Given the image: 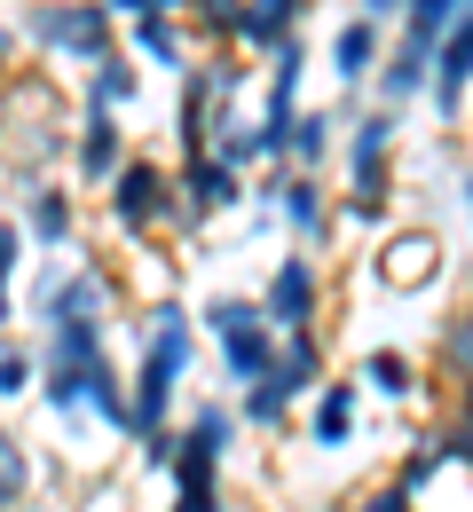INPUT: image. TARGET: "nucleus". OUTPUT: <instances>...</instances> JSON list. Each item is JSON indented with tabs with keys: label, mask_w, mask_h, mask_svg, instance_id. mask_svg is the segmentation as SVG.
<instances>
[{
	"label": "nucleus",
	"mask_w": 473,
	"mask_h": 512,
	"mask_svg": "<svg viewBox=\"0 0 473 512\" xmlns=\"http://www.w3.org/2000/svg\"><path fill=\"white\" fill-rule=\"evenodd\" d=\"M355 16H371L379 32H395V24L410 16V0H355Z\"/></svg>",
	"instance_id": "32"
},
{
	"label": "nucleus",
	"mask_w": 473,
	"mask_h": 512,
	"mask_svg": "<svg viewBox=\"0 0 473 512\" xmlns=\"http://www.w3.org/2000/svg\"><path fill=\"white\" fill-rule=\"evenodd\" d=\"M103 213H111V229H119V237L182 229V166H166V158L135 150V158L119 166V182L103 190Z\"/></svg>",
	"instance_id": "4"
},
{
	"label": "nucleus",
	"mask_w": 473,
	"mask_h": 512,
	"mask_svg": "<svg viewBox=\"0 0 473 512\" xmlns=\"http://www.w3.org/2000/svg\"><path fill=\"white\" fill-rule=\"evenodd\" d=\"M198 331L213 339V363H221V379L237 386V394L261 386L276 371V355H284V339H276L269 316H261V292H205Z\"/></svg>",
	"instance_id": "2"
},
{
	"label": "nucleus",
	"mask_w": 473,
	"mask_h": 512,
	"mask_svg": "<svg viewBox=\"0 0 473 512\" xmlns=\"http://www.w3.org/2000/svg\"><path fill=\"white\" fill-rule=\"evenodd\" d=\"M237 205H253V182H245L237 166H221V158L182 166V237H198L205 221H221V213H237Z\"/></svg>",
	"instance_id": "12"
},
{
	"label": "nucleus",
	"mask_w": 473,
	"mask_h": 512,
	"mask_svg": "<svg viewBox=\"0 0 473 512\" xmlns=\"http://www.w3.org/2000/svg\"><path fill=\"white\" fill-rule=\"evenodd\" d=\"M324 308H332V268L316 253H284L269 276H261V316H269L276 339L324 331Z\"/></svg>",
	"instance_id": "6"
},
{
	"label": "nucleus",
	"mask_w": 473,
	"mask_h": 512,
	"mask_svg": "<svg viewBox=\"0 0 473 512\" xmlns=\"http://www.w3.org/2000/svg\"><path fill=\"white\" fill-rule=\"evenodd\" d=\"M466 127H473V111H466Z\"/></svg>",
	"instance_id": "35"
},
{
	"label": "nucleus",
	"mask_w": 473,
	"mask_h": 512,
	"mask_svg": "<svg viewBox=\"0 0 473 512\" xmlns=\"http://www.w3.org/2000/svg\"><path fill=\"white\" fill-rule=\"evenodd\" d=\"M16 394H40V347L0 339V402H16Z\"/></svg>",
	"instance_id": "26"
},
{
	"label": "nucleus",
	"mask_w": 473,
	"mask_h": 512,
	"mask_svg": "<svg viewBox=\"0 0 473 512\" xmlns=\"http://www.w3.org/2000/svg\"><path fill=\"white\" fill-rule=\"evenodd\" d=\"M442 237L434 229H387L379 237V253H371V276H379V292H426L434 276H442Z\"/></svg>",
	"instance_id": "9"
},
{
	"label": "nucleus",
	"mask_w": 473,
	"mask_h": 512,
	"mask_svg": "<svg viewBox=\"0 0 473 512\" xmlns=\"http://www.w3.org/2000/svg\"><path fill=\"white\" fill-rule=\"evenodd\" d=\"M339 221L347 229H395V197H379V190H339Z\"/></svg>",
	"instance_id": "27"
},
{
	"label": "nucleus",
	"mask_w": 473,
	"mask_h": 512,
	"mask_svg": "<svg viewBox=\"0 0 473 512\" xmlns=\"http://www.w3.org/2000/svg\"><path fill=\"white\" fill-rule=\"evenodd\" d=\"M458 197H466V229H473V166H466V182H458Z\"/></svg>",
	"instance_id": "33"
},
{
	"label": "nucleus",
	"mask_w": 473,
	"mask_h": 512,
	"mask_svg": "<svg viewBox=\"0 0 473 512\" xmlns=\"http://www.w3.org/2000/svg\"><path fill=\"white\" fill-rule=\"evenodd\" d=\"M261 205H269L276 221L292 229V253H332V237H339V197L324 190V174H300V166H269L261 174Z\"/></svg>",
	"instance_id": "5"
},
{
	"label": "nucleus",
	"mask_w": 473,
	"mask_h": 512,
	"mask_svg": "<svg viewBox=\"0 0 473 512\" xmlns=\"http://www.w3.org/2000/svg\"><path fill=\"white\" fill-rule=\"evenodd\" d=\"M324 64H332L339 95L371 87V79H379V64H387V40H379V24H371V16H339L332 40H324Z\"/></svg>",
	"instance_id": "16"
},
{
	"label": "nucleus",
	"mask_w": 473,
	"mask_h": 512,
	"mask_svg": "<svg viewBox=\"0 0 473 512\" xmlns=\"http://www.w3.org/2000/svg\"><path fill=\"white\" fill-rule=\"evenodd\" d=\"M308 8H316V0H245L229 48L253 56V64H269V56H284L292 40H308Z\"/></svg>",
	"instance_id": "14"
},
{
	"label": "nucleus",
	"mask_w": 473,
	"mask_h": 512,
	"mask_svg": "<svg viewBox=\"0 0 473 512\" xmlns=\"http://www.w3.org/2000/svg\"><path fill=\"white\" fill-rule=\"evenodd\" d=\"M237 16H245V0H190V32H205L213 48L237 40Z\"/></svg>",
	"instance_id": "28"
},
{
	"label": "nucleus",
	"mask_w": 473,
	"mask_h": 512,
	"mask_svg": "<svg viewBox=\"0 0 473 512\" xmlns=\"http://www.w3.org/2000/svg\"><path fill=\"white\" fill-rule=\"evenodd\" d=\"M142 103V64L119 48V56H103V64L87 71V87H79V111H111V119H127Z\"/></svg>",
	"instance_id": "19"
},
{
	"label": "nucleus",
	"mask_w": 473,
	"mask_h": 512,
	"mask_svg": "<svg viewBox=\"0 0 473 512\" xmlns=\"http://www.w3.org/2000/svg\"><path fill=\"white\" fill-rule=\"evenodd\" d=\"M426 434H434L442 457L473 481V386H442V394H434V426H426Z\"/></svg>",
	"instance_id": "20"
},
{
	"label": "nucleus",
	"mask_w": 473,
	"mask_h": 512,
	"mask_svg": "<svg viewBox=\"0 0 473 512\" xmlns=\"http://www.w3.org/2000/svg\"><path fill=\"white\" fill-rule=\"evenodd\" d=\"M111 308H119V284H111V268H103V260H71V268H56V276L40 284V300H32V316H40V323L111 316Z\"/></svg>",
	"instance_id": "8"
},
{
	"label": "nucleus",
	"mask_w": 473,
	"mask_h": 512,
	"mask_svg": "<svg viewBox=\"0 0 473 512\" xmlns=\"http://www.w3.org/2000/svg\"><path fill=\"white\" fill-rule=\"evenodd\" d=\"M24 40L40 48V56H56V64H103V56H119V16L103 8V0H24Z\"/></svg>",
	"instance_id": "3"
},
{
	"label": "nucleus",
	"mask_w": 473,
	"mask_h": 512,
	"mask_svg": "<svg viewBox=\"0 0 473 512\" xmlns=\"http://www.w3.org/2000/svg\"><path fill=\"white\" fill-rule=\"evenodd\" d=\"M127 158H135V150H127V119L79 111V134H71V174H79V190H111Z\"/></svg>",
	"instance_id": "13"
},
{
	"label": "nucleus",
	"mask_w": 473,
	"mask_h": 512,
	"mask_svg": "<svg viewBox=\"0 0 473 512\" xmlns=\"http://www.w3.org/2000/svg\"><path fill=\"white\" fill-rule=\"evenodd\" d=\"M395 150H403V111L387 103H363L347 134H339V166H347V190H379L395 197Z\"/></svg>",
	"instance_id": "7"
},
{
	"label": "nucleus",
	"mask_w": 473,
	"mask_h": 512,
	"mask_svg": "<svg viewBox=\"0 0 473 512\" xmlns=\"http://www.w3.org/2000/svg\"><path fill=\"white\" fill-rule=\"evenodd\" d=\"M119 24H174V16H190V0H103Z\"/></svg>",
	"instance_id": "30"
},
{
	"label": "nucleus",
	"mask_w": 473,
	"mask_h": 512,
	"mask_svg": "<svg viewBox=\"0 0 473 512\" xmlns=\"http://www.w3.org/2000/svg\"><path fill=\"white\" fill-rule=\"evenodd\" d=\"M0 71H8V32H0Z\"/></svg>",
	"instance_id": "34"
},
{
	"label": "nucleus",
	"mask_w": 473,
	"mask_h": 512,
	"mask_svg": "<svg viewBox=\"0 0 473 512\" xmlns=\"http://www.w3.org/2000/svg\"><path fill=\"white\" fill-rule=\"evenodd\" d=\"M300 418H308V449H324V457L355 449L363 442V386H355V371H347V379H324Z\"/></svg>",
	"instance_id": "15"
},
{
	"label": "nucleus",
	"mask_w": 473,
	"mask_h": 512,
	"mask_svg": "<svg viewBox=\"0 0 473 512\" xmlns=\"http://www.w3.org/2000/svg\"><path fill=\"white\" fill-rule=\"evenodd\" d=\"M426 103H434V119L442 127H458L473 111V8L442 32V48H434V79H426Z\"/></svg>",
	"instance_id": "10"
},
{
	"label": "nucleus",
	"mask_w": 473,
	"mask_h": 512,
	"mask_svg": "<svg viewBox=\"0 0 473 512\" xmlns=\"http://www.w3.org/2000/svg\"><path fill=\"white\" fill-rule=\"evenodd\" d=\"M135 331V379H127V402H135V449L150 442H174V426H182V394H190V371H198V323L190 308H174V300H158Z\"/></svg>",
	"instance_id": "1"
},
{
	"label": "nucleus",
	"mask_w": 473,
	"mask_h": 512,
	"mask_svg": "<svg viewBox=\"0 0 473 512\" xmlns=\"http://www.w3.org/2000/svg\"><path fill=\"white\" fill-rule=\"evenodd\" d=\"M24 497H32V442L0 426V512H24Z\"/></svg>",
	"instance_id": "25"
},
{
	"label": "nucleus",
	"mask_w": 473,
	"mask_h": 512,
	"mask_svg": "<svg viewBox=\"0 0 473 512\" xmlns=\"http://www.w3.org/2000/svg\"><path fill=\"white\" fill-rule=\"evenodd\" d=\"M182 434L205 449H237V434H245V418H237V402H213V394H190V410H182Z\"/></svg>",
	"instance_id": "24"
},
{
	"label": "nucleus",
	"mask_w": 473,
	"mask_h": 512,
	"mask_svg": "<svg viewBox=\"0 0 473 512\" xmlns=\"http://www.w3.org/2000/svg\"><path fill=\"white\" fill-rule=\"evenodd\" d=\"M24 237L48 245V253H64L71 237H79V197H71L64 182H32V190H24Z\"/></svg>",
	"instance_id": "18"
},
{
	"label": "nucleus",
	"mask_w": 473,
	"mask_h": 512,
	"mask_svg": "<svg viewBox=\"0 0 473 512\" xmlns=\"http://www.w3.org/2000/svg\"><path fill=\"white\" fill-rule=\"evenodd\" d=\"M332 158H339V111L308 103V111L292 119V150H284V166H300V174H324Z\"/></svg>",
	"instance_id": "22"
},
{
	"label": "nucleus",
	"mask_w": 473,
	"mask_h": 512,
	"mask_svg": "<svg viewBox=\"0 0 473 512\" xmlns=\"http://www.w3.org/2000/svg\"><path fill=\"white\" fill-rule=\"evenodd\" d=\"M355 386H363V402H387V410H410V402L426 394V371L410 363L403 347H363V363H355Z\"/></svg>",
	"instance_id": "17"
},
{
	"label": "nucleus",
	"mask_w": 473,
	"mask_h": 512,
	"mask_svg": "<svg viewBox=\"0 0 473 512\" xmlns=\"http://www.w3.org/2000/svg\"><path fill=\"white\" fill-rule=\"evenodd\" d=\"M355 512H418V497H410L403 481H379V489H363V505Z\"/></svg>",
	"instance_id": "31"
},
{
	"label": "nucleus",
	"mask_w": 473,
	"mask_h": 512,
	"mask_svg": "<svg viewBox=\"0 0 473 512\" xmlns=\"http://www.w3.org/2000/svg\"><path fill=\"white\" fill-rule=\"evenodd\" d=\"M434 371L450 386H473V300L442 308V323H434Z\"/></svg>",
	"instance_id": "23"
},
{
	"label": "nucleus",
	"mask_w": 473,
	"mask_h": 512,
	"mask_svg": "<svg viewBox=\"0 0 473 512\" xmlns=\"http://www.w3.org/2000/svg\"><path fill=\"white\" fill-rule=\"evenodd\" d=\"M24 221H0V331L16 323V300H8V284H16V268H24Z\"/></svg>",
	"instance_id": "29"
},
{
	"label": "nucleus",
	"mask_w": 473,
	"mask_h": 512,
	"mask_svg": "<svg viewBox=\"0 0 473 512\" xmlns=\"http://www.w3.org/2000/svg\"><path fill=\"white\" fill-rule=\"evenodd\" d=\"M221 449L190 442L182 426H174V465H166V481H174V497H166V512H229V489H221Z\"/></svg>",
	"instance_id": "11"
},
{
	"label": "nucleus",
	"mask_w": 473,
	"mask_h": 512,
	"mask_svg": "<svg viewBox=\"0 0 473 512\" xmlns=\"http://www.w3.org/2000/svg\"><path fill=\"white\" fill-rule=\"evenodd\" d=\"M190 40H198L190 16H174V24H127V56H135V64H158V71H190L198 64Z\"/></svg>",
	"instance_id": "21"
}]
</instances>
